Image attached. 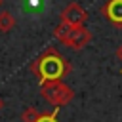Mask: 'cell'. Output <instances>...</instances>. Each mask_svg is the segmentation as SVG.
<instances>
[{
  "label": "cell",
  "mask_w": 122,
  "mask_h": 122,
  "mask_svg": "<svg viewBox=\"0 0 122 122\" xmlns=\"http://www.w3.org/2000/svg\"><path fill=\"white\" fill-rule=\"evenodd\" d=\"M15 27V15L10 11H0V32H10Z\"/></svg>",
  "instance_id": "cell-6"
},
{
  "label": "cell",
  "mask_w": 122,
  "mask_h": 122,
  "mask_svg": "<svg viewBox=\"0 0 122 122\" xmlns=\"http://www.w3.org/2000/svg\"><path fill=\"white\" fill-rule=\"evenodd\" d=\"M36 122H61V120L57 118V109H53V111L40 112V116H38V120H36Z\"/></svg>",
  "instance_id": "cell-9"
},
{
  "label": "cell",
  "mask_w": 122,
  "mask_h": 122,
  "mask_svg": "<svg viewBox=\"0 0 122 122\" xmlns=\"http://www.w3.org/2000/svg\"><path fill=\"white\" fill-rule=\"evenodd\" d=\"M40 93H42V97H44L51 107H61V105H67V103H71V101L74 99L72 88H69L63 80L40 84Z\"/></svg>",
  "instance_id": "cell-2"
},
{
  "label": "cell",
  "mask_w": 122,
  "mask_h": 122,
  "mask_svg": "<svg viewBox=\"0 0 122 122\" xmlns=\"http://www.w3.org/2000/svg\"><path fill=\"white\" fill-rule=\"evenodd\" d=\"M0 6H2V0H0Z\"/></svg>",
  "instance_id": "cell-12"
},
{
  "label": "cell",
  "mask_w": 122,
  "mask_h": 122,
  "mask_svg": "<svg viewBox=\"0 0 122 122\" xmlns=\"http://www.w3.org/2000/svg\"><path fill=\"white\" fill-rule=\"evenodd\" d=\"M4 109V101H2V97H0V111Z\"/></svg>",
  "instance_id": "cell-11"
},
{
  "label": "cell",
  "mask_w": 122,
  "mask_h": 122,
  "mask_svg": "<svg viewBox=\"0 0 122 122\" xmlns=\"http://www.w3.org/2000/svg\"><path fill=\"white\" fill-rule=\"evenodd\" d=\"M72 71L71 63L61 55V51L53 46L46 48L32 63H30V72L38 78V86L46 82H59L63 80L69 72Z\"/></svg>",
  "instance_id": "cell-1"
},
{
  "label": "cell",
  "mask_w": 122,
  "mask_h": 122,
  "mask_svg": "<svg viewBox=\"0 0 122 122\" xmlns=\"http://www.w3.org/2000/svg\"><path fill=\"white\" fill-rule=\"evenodd\" d=\"M101 15L116 29H122V0H107L101 6Z\"/></svg>",
  "instance_id": "cell-5"
},
{
  "label": "cell",
  "mask_w": 122,
  "mask_h": 122,
  "mask_svg": "<svg viewBox=\"0 0 122 122\" xmlns=\"http://www.w3.org/2000/svg\"><path fill=\"white\" fill-rule=\"evenodd\" d=\"M116 57H118V61H122V44L116 48Z\"/></svg>",
  "instance_id": "cell-10"
},
{
  "label": "cell",
  "mask_w": 122,
  "mask_h": 122,
  "mask_svg": "<svg viewBox=\"0 0 122 122\" xmlns=\"http://www.w3.org/2000/svg\"><path fill=\"white\" fill-rule=\"evenodd\" d=\"M38 116H40V112H38V109H34V107H27V109L21 112V120H23V122H36Z\"/></svg>",
  "instance_id": "cell-8"
},
{
  "label": "cell",
  "mask_w": 122,
  "mask_h": 122,
  "mask_svg": "<svg viewBox=\"0 0 122 122\" xmlns=\"http://www.w3.org/2000/svg\"><path fill=\"white\" fill-rule=\"evenodd\" d=\"M90 42H92V30H88V29L82 25V27H74V29L69 32V36H67V40H65L63 44L69 46V48H72V50H82V48H86Z\"/></svg>",
  "instance_id": "cell-4"
},
{
  "label": "cell",
  "mask_w": 122,
  "mask_h": 122,
  "mask_svg": "<svg viewBox=\"0 0 122 122\" xmlns=\"http://www.w3.org/2000/svg\"><path fill=\"white\" fill-rule=\"evenodd\" d=\"M72 29H74V27H69V25H65V23H59V25L55 27L53 34H55V38H57L59 42H65L67 36H69V32H71Z\"/></svg>",
  "instance_id": "cell-7"
},
{
  "label": "cell",
  "mask_w": 122,
  "mask_h": 122,
  "mask_svg": "<svg viewBox=\"0 0 122 122\" xmlns=\"http://www.w3.org/2000/svg\"><path fill=\"white\" fill-rule=\"evenodd\" d=\"M59 19H61V23H65L69 27H82L88 19V11L78 2H71L61 10Z\"/></svg>",
  "instance_id": "cell-3"
}]
</instances>
